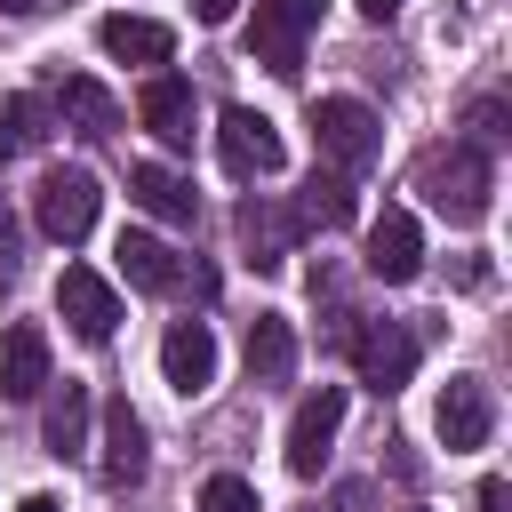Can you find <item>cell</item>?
Listing matches in <instances>:
<instances>
[{
    "label": "cell",
    "mask_w": 512,
    "mask_h": 512,
    "mask_svg": "<svg viewBox=\"0 0 512 512\" xmlns=\"http://www.w3.org/2000/svg\"><path fill=\"white\" fill-rule=\"evenodd\" d=\"M416 192H424L448 224H480V216H488V192H496V168H488L480 144H448V152H432V160L416 168Z\"/></svg>",
    "instance_id": "obj_1"
},
{
    "label": "cell",
    "mask_w": 512,
    "mask_h": 512,
    "mask_svg": "<svg viewBox=\"0 0 512 512\" xmlns=\"http://www.w3.org/2000/svg\"><path fill=\"white\" fill-rule=\"evenodd\" d=\"M312 144H320V160H328V168L360 176V168H376L384 128H376V112H368L360 96H320V104H312Z\"/></svg>",
    "instance_id": "obj_2"
},
{
    "label": "cell",
    "mask_w": 512,
    "mask_h": 512,
    "mask_svg": "<svg viewBox=\"0 0 512 512\" xmlns=\"http://www.w3.org/2000/svg\"><path fill=\"white\" fill-rule=\"evenodd\" d=\"M96 208H104V192H96V176H88V168H48V176H40V192H32V224H40L56 248L88 240V232H96Z\"/></svg>",
    "instance_id": "obj_3"
},
{
    "label": "cell",
    "mask_w": 512,
    "mask_h": 512,
    "mask_svg": "<svg viewBox=\"0 0 512 512\" xmlns=\"http://www.w3.org/2000/svg\"><path fill=\"white\" fill-rule=\"evenodd\" d=\"M320 8H328V0H256V24H248L256 64L280 72V80H296V64H304V32L320 24Z\"/></svg>",
    "instance_id": "obj_4"
},
{
    "label": "cell",
    "mask_w": 512,
    "mask_h": 512,
    "mask_svg": "<svg viewBox=\"0 0 512 512\" xmlns=\"http://www.w3.org/2000/svg\"><path fill=\"white\" fill-rule=\"evenodd\" d=\"M432 432H440L448 456L488 448V432H496V392H488V376H448L440 400H432Z\"/></svg>",
    "instance_id": "obj_5"
},
{
    "label": "cell",
    "mask_w": 512,
    "mask_h": 512,
    "mask_svg": "<svg viewBox=\"0 0 512 512\" xmlns=\"http://www.w3.org/2000/svg\"><path fill=\"white\" fill-rule=\"evenodd\" d=\"M344 344L360 360V384H376V392H400L416 376V328L408 320H352Z\"/></svg>",
    "instance_id": "obj_6"
},
{
    "label": "cell",
    "mask_w": 512,
    "mask_h": 512,
    "mask_svg": "<svg viewBox=\"0 0 512 512\" xmlns=\"http://www.w3.org/2000/svg\"><path fill=\"white\" fill-rule=\"evenodd\" d=\"M216 152H224V168L248 184V176H280V160H288V144H280V128L264 120V112H248V104H232L224 120H216Z\"/></svg>",
    "instance_id": "obj_7"
},
{
    "label": "cell",
    "mask_w": 512,
    "mask_h": 512,
    "mask_svg": "<svg viewBox=\"0 0 512 512\" xmlns=\"http://www.w3.org/2000/svg\"><path fill=\"white\" fill-rule=\"evenodd\" d=\"M336 432H344V384L304 392V408H296V424H288V472H296V480H320Z\"/></svg>",
    "instance_id": "obj_8"
},
{
    "label": "cell",
    "mask_w": 512,
    "mask_h": 512,
    "mask_svg": "<svg viewBox=\"0 0 512 512\" xmlns=\"http://www.w3.org/2000/svg\"><path fill=\"white\" fill-rule=\"evenodd\" d=\"M56 312L72 320L80 344H112V328H120V296H112V280L88 272V264H64V280H56Z\"/></svg>",
    "instance_id": "obj_9"
},
{
    "label": "cell",
    "mask_w": 512,
    "mask_h": 512,
    "mask_svg": "<svg viewBox=\"0 0 512 512\" xmlns=\"http://www.w3.org/2000/svg\"><path fill=\"white\" fill-rule=\"evenodd\" d=\"M384 288H408L416 272H424V232H416V216L408 208H384L376 224H368V256H360Z\"/></svg>",
    "instance_id": "obj_10"
},
{
    "label": "cell",
    "mask_w": 512,
    "mask_h": 512,
    "mask_svg": "<svg viewBox=\"0 0 512 512\" xmlns=\"http://www.w3.org/2000/svg\"><path fill=\"white\" fill-rule=\"evenodd\" d=\"M160 376H168V392H184V400H200V392L216 384V336H208V320H176V328L160 336Z\"/></svg>",
    "instance_id": "obj_11"
},
{
    "label": "cell",
    "mask_w": 512,
    "mask_h": 512,
    "mask_svg": "<svg viewBox=\"0 0 512 512\" xmlns=\"http://www.w3.org/2000/svg\"><path fill=\"white\" fill-rule=\"evenodd\" d=\"M136 120L168 144V152H192V120H200V104H192V80H176V72H152L144 80V96H136Z\"/></svg>",
    "instance_id": "obj_12"
},
{
    "label": "cell",
    "mask_w": 512,
    "mask_h": 512,
    "mask_svg": "<svg viewBox=\"0 0 512 512\" xmlns=\"http://www.w3.org/2000/svg\"><path fill=\"white\" fill-rule=\"evenodd\" d=\"M104 488H136L144 480V416L128 408V392L104 400V456H96Z\"/></svg>",
    "instance_id": "obj_13"
},
{
    "label": "cell",
    "mask_w": 512,
    "mask_h": 512,
    "mask_svg": "<svg viewBox=\"0 0 512 512\" xmlns=\"http://www.w3.org/2000/svg\"><path fill=\"white\" fill-rule=\"evenodd\" d=\"M40 392H48V336L16 320L0 336V400H40Z\"/></svg>",
    "instance_id": "obj_14"
},
{
    "label": "cell",
    "mask_w": 512,
    "mask_h": 512,
    "mask_svg": "<svg viewBox=\"0 0 512 512\" xmlns=\"http://www.w3.org/2000/svg\"><path fill=\"white\" fill-rule=\"evenodd\" d=\"M296 208H272V200H248L240 208V248H248V264L256 272H280L288 264V248H296Z\"/></svg>",
    "instance_id": "obj_15"
},
{
    "label": "cell",
    "mask_w": 512,
    "mask_h": 512,
    "mask_svg": "<svg viewBox=\"0 0 512 512\" xmlns=\"http://www.w3.org/2000/svg\"><path fill=\"white\" fill-rule=\"evenodd\" d=\"M128 200L152 208L160 224H192V216H200V192H192L176 168H160V160H136V168H128Z\"/></svg>",
    "instance_id": "obj_16"
},
{
    "label": "cell",
    "mask_w": 512,
    "mask_h": 512,
    "mask_svg": "<svg viewBox=\"0 0 512 512\" xmlns=\"http://www.w3.org/2000/svg\"><path fill=\"white\" fill-rule=\"evenodd\" d=\"M120 280L128 288H144V296H168L176 280H184V256L168 248V240H152V232H120Z\"/></svg>",
    "instance_id": "obj_17"
},
{
    "label": "cell",
    "mask_w": 512,
    "mask_h": 512,
    "mask_svg": "<svg viewBox=\"0 0 512 512\" xmlns=\"http://www.w3.org/2000/svg\"><path fill=\"white\" fill-rule=\"evenodd\" d=\"M96 40H104V56H120V64H168V48H176V32L168 24H152V16H104L96 24Z\"/></svg>",
    "instance_id": "obj_18"
},
{
    "label": "cell",
    "mask_w": 512,
    "mask_h": 512,
    "mask_svg": "<svg viewBox=\"0 0 512 512\" xmlns=\"http://www.w3.org/2000/svg\"><path fill=\"white\" fill-rule=\"evenodd\" d=\"M248 376L256 384H288L296 376V328L280 312H256L248 320Z\"/></svg>",
    "instance_id": "obj_19"
},
{
    "label": "cell",
    "mask_w": 512,
    "mask_h": 512,
    "mask_svg": "<svg viewBox=\"0 0 512 512\" xmlns=\"http://www.w3.org/2000/svg\"><path fill=\"white\" fill-rule=\"evenodd\" d=\"M88 416H96L88 384H56V392H48V416H40L48 456H80V448H88Z\"/></svg>",
    "instance_id": "obj_20"
},
{
    "label": "cell",
    "mask_w": 512,
    "mask_h": 512,
    "mask_svg": "<svg viewBox=\"0 0 512 512\" xmlns=\"http://www.w3.org/2000/svg\"><path fill=\"white\" fill-rule=\"evenodd\" d=\"M352 208H360L352 176H344V168H312V176H304V200H296V224L336 232V224H352Z\"/></svg>",
    "instance_id": "obj_21"
},
{
    "label": "cell",
    "mask_w": 512,
    "mask_h": 512,
    "mask_svg": "<svg viewBox=\"0 0 512 512\" xmlns=\"http://www.w3.org/2000/svg\"><path fill=\"white\" fill-rule=\"evenodd\" d=\"M56 104H64V120H72L80 136H112V128H120V96H112L104 80H64Z\"/></svg>",
    "instance_id": "obj_22"
},
{
    "label": "cell",
    "mask_w": 512,
    "mask_h": 512,
    "mask_svg": "<svg viewBox=\"0 0 512 512\" xmlns=\"http://www.w3.org/2000/svg\"><path fill=\"white\" fill-rule=\"evenodd\" d=\"M40 144H48V104H40V96H8V104H0V160L40 152Z\"/></svg>",
    "instance_id": "obj_23"
},
{
    "label": "cell",
    "mask_w": 512,
    "mask_h": 512,
    "mask_svg": "<svg viewBox=\"0 0 512 512\" xmlns=\"http://www.w3.org/2000/svg\"><path fill=\"white\" fill-rule=\"evenodd\" d=\"M200 512H256V488H248L240 472H216V480L200 488Z\"/></svg>",
    "instance_id": "obj_24"
},
{
    "label": "cell",
    "mask_w": 512,
    "mask_h": 512,
    "mask_svg": "<svg viewBox=\"0 0 512 512\" xmlns=\"http://www.w3.org/2000/svg\"><path fill=\"white\" fill-rule=\"evenodd\" d=\"M472 136H480V144H504V136H512V128H504V104H472Z\"/></svg>",
    "instance_id": "obj_25"
},
{
    "label": "cell",
    "mask_w": 512,
    "mask_h": 512,
    "mask_svg": "<svg viewBox=\"0 0 512 512\" xmlns=\"http://www.w3.org/2000/svg\"><path fill=\"white\" fill-rule=\"evenodd\" d=\"M480 512H512V480L488 472V480H480Z\"/></svg>",
    "instance_id": "obj_26"
},
{
    "label": "cell",
    "mask_w": 512,
    "mask_h": 512,
    "mask_svg": "<svg viewBox=\"0 0 512 512\" xmlns=\"http://www.w3.org/2000/svg\"><path fill=\"white\" fill-rule=\"evenodd\" d=\"M192 16H200V24H232V16H240V0H192Z\"/></svg>",
    "instance_id": "obj_27"
},
{
    "label": "cell",
    "mask_w": 512,
    "mask_h": 512,
    "mask_svg": "<svg viewBox=\"0 0 512 512\" xmlns=\"http://www.w3.org/2000/svg\"><path fill=\"white\" fill-rule=\"evenodd\" d=\"M336 512H368V488H360V480H344V488H336Z\"/></svg>",
    "instance_id": "obj_28"
},
{
    "label": "cell",
    "mask_w": 512,
    "mask_h": 512,
    "mask_svg": "<svg viewBox=\"0 0 512 512\" xmlns=\"http://www.w3.org/2000/svg\"><path fill=\"white\" fill-rule=\"evenodd\" d=\"M360 16H368V24H392V16H400V0H360Z\"/></svg>",
    "instance_id": "obj_29"
},
{
    "label": "cell",
    "mask_w": 512,
    "mask_h": 512,
    "mask_svg": "<svg viewBox=\"0 0 512 512\" xmlns=\"http://www.w3.org/2000/svg\"><path fill=\"white\" fill-rule=\"evenodd\" d=\"M16 512H64V504H56V496H24Z\"/></svg>",
    "instance_id": "obj_30"
},
{
    "label": "cell",
    "mask_w": 512,
    "mask_h": 512,
    "mask_svg": "<svg viewBox=\"0 0 512 512\" xmlns=\"http://www.w3.org/2000/svg\"><path fill=\"white\" fill-rule=\"evenodd\" d=\"M32 8H40V0H0V16H32Z\"/></svg>",
    "instance_id": "obj_31"
},
{
    "label": "cell",
    "mask_w": 512,
    "mask_h": 512,
    "mask_svg": "<svg viewBox=\"0 0 512 512\" xmlns=\"http://www.w3.org/2000/svg\"><path fill=\"white\" fill-rule=\"evenodd\" d=\"M408 512H424V504H408Z\"/></svg>",
    "instance_id": "obj_32"
}]
</instances>
